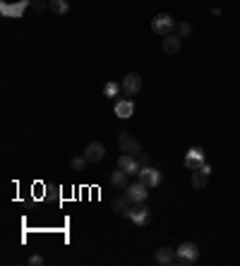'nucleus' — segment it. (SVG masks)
<instances>
[{
  "mask_svg": "<svg viewBox=\"0 0 240 266\" xmlns=\"http://www.w3.org/2000/svg\"><path fill=\"white\" fill-rule=\"evenodd\" d=\"M137 163H140V168H144V166H149V153H144V151H140V153H137Z\"/></svg>",
  "mask_w": 240,
  "mask_h": 266,
  "instance_id": "obj_23",
  "label": "nucleus"
},
{
  "mask_svg": "<svg viewBox=\"0 0 240 266\" xmlns=\"http://www.w3.org/2000/svg\"><path fill=\"white\" fill-rule=\"evenodd\" d=\"M173 29H176V19L171 15H156L151 19V31L159 36H168V34H173Z\"/></svg>",
  "mask_w": 240,
  "mask_h": 266,
  "instance_id": "obj_2",
  "label": "nucleus"
},
{
  "mask_svg": "<svg viewBox=\"0 0 240 266\" xmlns=\"http://www.w3.org/2000/svg\"><path fill=\"white\" fill-rule=\"evenodd\" d=\"M200 259V247L195 242H182L176 249V264L180 266H190Z\"/></svg>",
  "mask_w": 240,
  "mask_h": 266,
  "instance_id": "obj_1",
  "label": "nucleus"
},
{
  "mask_svg": "<svg viewBox=\"0 0 240 266\" xmlns=\"http://www.w3.org/2000/svg\"><path fill=\"white\" fill-rule=\"evenodd\" d=\"M122 216L130 218L135 226H147V223H149V209L144 207V202H142V204H132Z\"/></svg>",
  "mask_w": 240,
  "mask_h": 266,
  "instance_id": "obj_3",
  "label": "nucleus"
},
{
  "mask_svg": "<svg viewBox=\"0 0 240 266\" xmlns=\"http://www.w3.org/2000/svg\"><path fill=\"white\" fill-rule=\"evenodd\" d=\"M161 48H163V53H168V56L180 53V48H182V38H180L178 34H168V36H163Z\"/></svg>",
  "mask_w": 240,
  "mask_h": 266,
  "instance_id": "obj_11",
  "label": "nucleus"
},
{
  "mask_svg": "<svg viewBox=\"0 0 240 266\" xmlns=\"http://www.w3.org/2000/svg\"><path fill=\"white\" fill-rule=\"evenodd\" d=\"M204 166V151L200 147H192L187 153H185V168L190 171H200Z\"/></svg>",
  "mask_w": 240,
  "mask_h": 266,
  "instance_id": "obj_6",
  "label": "nucleus"
},
{
  "mask_svg": "<svg viewBox=\"0 0 240 266\" xmlns=\"http://www.w3.org/2000/svg\"><path fill=\"white\" fill-rule=\"evenodd\" d=\"M84 156H87V161H91V163H99L106 156V147L101 142H91V144L84 147Z\"/></svg>",
  "mask_w": 240,
  "mask_h": 266,
  "instance_id": "obj_12",
  "label": "nucleus"
},
{
  "mask_svg": "<svg viewBox=\"0 0 240 266\" xmlns=\"http://www.w3.org/2000/svg\"><path fill=\"white\" fill-rule=\"evenodd\" d=\"M190 31H192V27H190L187 22H178V24H176V34H178L180 38H185V36H190Z\"/></svg>",
  "mask_w": 240,
  "mask_h": 266,
  "instance_id": "obj_21",
  "label": "nucleus"
},
{
  "mask_svg": "<svg viewBox=\"0 0 240 266\" xmlns=\"http://www.w3.org/2000/svg\"><path fill=\"white\" fill-rule=\"evenodd\" d=\"M29 5H31L29 0H20V2H15V5L2 2V5H0V12H2L5 17H22V15H24V10H27Z\"/></svg>",
  "mask_w": 240,
  "mask_h": 266,
  "instance_id": "obj_9",
  "label": "nucleus"
},
{
  "mask_svg": "<svg viewBox=\"0 0 240 266\" xmlns=\"http://www.w3.org/2000/svg\"><path fill=\"white\" fill-rule=\"evenodd\" d=\"M29 264L31 266H41V264H43V257H41V254H31V257H29Z\"/></svg>",
  "mask_w": 240,
  "mask_h": 266,
  "instance_id": "obj_24",
  "label": "nucleus"
},
{
  "mask_svg": "<svg viewBox=\"0 0 240 266\" xmlns=\"http://www.w3.org/2000/svg\"><path fill=\"white\" fill-rule=\"evenodd\" d=\"M31 7H34V12H43V10L51 7V2H46V0H31Z\"/></svg>",
  "mask_w": 240,
  "mask_h": 266,
  "instance_id": "obj_22",
  "label": "nucleus"
},
{
  "mask_svg": "<svg viewBox=\"0 0 240 266\" xmlns=\"http://www.w3.org/2000/svg\"><path fill=\"white\" fill-rule=\"evenodd\" d=\"M87 163H89V161H87V156H84V153H82V156H72V158H70V166H72V171H77V173H82V171L87 168Z\"/></svg>",
  "mask_w": 240,
  "mask_h": 266,
  "instance_id": "obj_18",
  "label": "nucleus"
},
{
  "mask_svg": "<svg viewBox=\"0 0 240 266\" xmlns=\"http://www.w3.org/2000/svg\"><path fill=\"white\" fill-rule=\"evenodd\" d=\"M120 87L125 91V96H135V94L142 91V77L137 72H130V75H125V79H122Z\"/></svg>",
  "mask_w": 240,
  "mask_h": 266,
  "instance_id": "obj_7",
  "label": "nucleus"
},
{
  "mask_svg": "<svg viewBox=\"0 0 240 266\" xmlns=\"http://www.w3.org/2000/svg\"><path fill=\"white\" fill-rule=\"evenodd\" d=\"M111 185H113V187H118V190H127V185H130V182H127V173H125V171H116V173H111Z\"/></svg>",
  "mask_w": 240,
  "mask_h": 266,
  "instance_id": "obj_15",
  "label": "nucleus"
},
{
  "mask_svg": "<svg viewBox=\"0 0 240 266\" xmlns=\"http://www.w3.org/2000/svg\"><path fill=\"white\" fill-rule=\"evenodd\" d=\"M132 113H135V103H132L130 98H120V101H116V115H118L120 120H127Z\"/></svg>",
  "mask_w": 240,
  "mask_h": 266,
  "instance_id": "obj_14",
  "label": "nucleus"
},
{
  "mask_svg": "<svg viewBox=\"0 0 240 266\" xmlns=\"http://www.w3.org/2000/svg\"><path fill=\"white\" fill-rule=\"evenodd\" d=\"M122 87H118V84H116V82H108V84H106V87H103V96H108V98H116V96H118V91Z\"/></svg>",
  "mask_w": 240,
  "mask_h": 266,
  "instance_id": "obj_20",
  "label": "nucleus"
},
{
  "mask_svg": "<svg viewBox=\"0 0 240 266\" xmlns=\"http://www.w3.org/2000/svg\"><path fill=\"white\" fill-rule=\"evenodd\" d=\"M111 207H113V211H118V213H125L127 209L132 207V199H130V197H127V192H125L122 197L113 199V204H111Z\"/></svg>",
  "mask_w": 240,
  "mask_h": 266,
  "instance_id": "obj_16",
  "label": "nucleus"
},
{
  "mask_svg": "<svg viewBox=\"0 0 240 266\" xmlns=\"http://www.w3.org/2000/svg\"><path fill=\"white\" fill-rule=\"evenodd\" d=\"M127 197L132 199V204H142V202H147V197H149V187L147 185H142L140 180L135 182V185H127Z\"/></svg>",
  "mask_w": 240,
  "mask_h": 266,
  "instance_id": "obj_5",
  "label": "nucleus"
},
{
  "mask_svg": "<svg viewBox=\"0 0 240 266\" xmlns=\"http://www.w3.org/2000/svg\"><path fill=\"white\" fill-rule=\"evenodd\" d=\"M207 180H209V175H204L202 171H192L190 182H192V187H195V190H202V187H207Z\"/></svg>",
  "mask_w": 240,
  "mask_h": 266,
  "instance_id": "obj_17",
  "label": "nucleus"
},
{
  "mask_svg": "<svg viewBox=\"0 0 240 266\" xmlns=\"http://www.w3.org/2000/svg\"><path fill=\"white\" fill-rule=\"evenodd\" d=\"M154 259H156V264H161V266L176 264V249H171V247H161V249H156Z\"/></svg>",
  "mask_w": 240,
  "mask_h": 266,
  "instance_id": "obj_13",
  "label": "nucleus"
},
{
  "mask_svg": "<svg viewBox=\"0 0 240 266\" xmlns=\"http://www.w3.org/2000/svg\"><path fill=\"white\" fill-rule=\"evenodd\" d=\"M200 171H202V173H204V175H209V173H211V166H209V163H204V166H202V168H200Z\"/></svg>",
  "mask_w": 240,
  "mask_h": 266,
  "instance_id": "obj_25",
  "label": "nucleus"
},
{
  "mask_svg": "<svg viewBox=\"0 0 240 266\" xmlns=\"http://www.w3.org/2000/svg\"><path fill=\"white\" fill-rule=\"evenodd\" d=\"M137 177H140V182H142V185H147V187H156V185L161 182V173H159L156 168H151V166L140 168Z\"/></svg>",
  "mask_w": 240,
  "mask_h": 266,
  "instance_id": "obj_8",
  "label": "nucleus"
},
{
  "mask_svg": "<svg viewBox=\"0 0 240 266\" xmlns=\"http://www.w3.org/2000/svg\"><path fill=\"white\" fill-rule=\"evenodd\" d=\"M118 149L122 151V153H130V156H137L140 151H142V147H140V142L130 134V132H120V137H118Z\"/></svg>",
  "mask_w": 240,
  "mask_h": 266,
  "instance_id": "obj_4",
  "label": "nucleus"
},
{
  "mask_svg": "<svg viewBox=\"0 0 240 266\" xmlns=\"http://www.w3.org/2000/svg\"><path fill=\"white\" fill-rule=\"evenodd\" d=\"M51 10H53L56 15H67L70 2H67V0H51Z\"/></svg>",
  "mask_w": 240,
  "mask_h": 266,
  "instance_id": "obj_19",
  "label": "nucleus"
},
{
  "mask_svg": "<svg viewBox=\"0 0 240 266\" xmlns=\"http://www.w3.org/2000/svg\"><path fill=\"white\" fill-rule=\"evenodd\" d=\"M118 168L125 171L127 175H137L140 173V163H137V156H130V153H122L118 158Z\"/></svg>",
  "mask_w": 240,
  "mask_h": 266,
  "instance_id": "obj_10",
  "label": "nucleus"
}]
</instances>
